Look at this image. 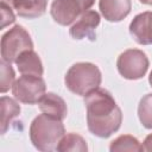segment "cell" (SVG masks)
I'll use <instances>...</instances> for the list:
<instances>
[{"mask_svg":"<svg viewBox=\"0 0 152 152\" xmlns=\"http://www.w3.org/2000/svg\"><path fill=\"white\" fill-rule=\"evenodd\" d=\"M46 91V86L42 76L37 75H21L14 81L12 87L13 96L26 104L38 103Z\"/></svg>","mask_w":152,"mask_h":152,"instance_id":"5b68a950","label":"cell"},{"mask_svg":"<svg viewBox=\"0 0 152 152\" xmlns=\"http://www.w3.org/2000/svg\"><path fill=\"white\" fill-rule=\"evenodd\" d=\"M38 106L43 113L51 115L56 119L63 120L66 118L68 114L66 103L61 96H58L55 93H45L43 97L39 100Z\"/></svg>","mask_w":152,"mask_h":152,"instance_id":"8fae6325","label":"cell"},{"mask_svg":"<svg viewBox=\"0 0 152 152\" xmlns=\"http://www.w3.org/2000/svg\"><path fill=\"white\" fill-rule=\"evenodd\" d=\"M141 147H142V151H147V152H152V134H148L144 142L141 144Z\"/></svg>","mask_w":152,"mask_h":152,"instance_id":"ffe728a7","label":"cell"},{"mask_svg":"<svg viewBox=\"0 0 152 152\" xmlns=\"http://www.w3.org/2000/svg\"><path fill=\"white\" fill-rule=\"evenodd\" d=\"M1 107V118H0V131L1 134H5L10 127V124L20 114V106L11 97L2 96L0 99Z\"/></svg>","mask_w":152,"mask_h":152,"instance_id":"5bb4252c","label":"cell"},{"mask_svg":"<svg viewBox=\"0 0 152 152\" xmlns=\"http://www.w3.org/2000/svg\"><path fill=\"white\" fill-rule=\"evenodd\" d=\"M2 2H6V4H8V5H11L12 6V2H13V0H1Z\"/></svg>","mask_w":152,"mask_h":152,"instance_id":"7402d4cb","label":"cell"},{"mask_svg":"<svg viewBox=\"0 0 152 152\" xmlns=\"http://www.w3.org/2000/svg\"><path fill=\"white\" fill-rule=\"evenodd\" d=\"M17 68L21 75H37L42 76L44 72L42 61L33 50L24 51L15 61Z\"/></svg>","mask_w":152,"mask_h":152,"instance_id":"7c38bea8","label":"cell"},{"mask_svg":"<svg viewBox=\"0 0 152 152\" xmlns=\"http://www.w3.org/2000/svg\"><path fill=\"white\" fill-rule=\"evenodd\" d=\"M144 5H152V0H139Z\"/></svg>","mask_w":152,"mask_h":152,"instance_id":"44dd1931","label":"cell"},{"mask_svg":"<svg viewBox=\"0 0 152 152\" xmlns=\"http://www.w3.org/2000/svg\"><path fill=\"white\" fill-rule=\"evenodd\" d=\"M65 134L62 120L45 113L36 116L30 126V139L33 146L39 151H52L62 137Z\"/></svg>","mask_w":152,"mask_h":152,"instance_id":"7a4b0ae2","label":"cell"},{"mask_svg":"<svg viewBox=\"0 0 152 152\" xmlns=\"http://www.w3.org/2000/svg\"><path fill=\"white\" fill-rule=\"evenodd\" d=\"M33 49L30 33L20 25L10 28L1 38V57L7 63H15L17 58L27 50Z\"/></svg>","mask_w":152,"mask_h":152,"instance_id":"277c9868","label":"cell"},{"mask_svg":"<svg viewBox=\"0 0 152 152\" xmlns=\"http://www.w3.org/2000/svg\"><path fill=\"white\" fill-rule=\"evenodd\" d=\"M56 150L59 152H68V151L86 152L88 150V146H87V141L80 134L68 133V134H64L62 137Z\"/></svg>","mask_w":152,"mask_h":152,"instance_id":"9a60e30c","label":"cell"},{"mask_svg":"<svg viewBox=\"0 0 152 152\" xmlns=\"http://www.w3.org/2000/svg\"><path fill=\"white\" fill-rule=\"evenodd\" d=\"M100 24V14L95 11L84 12L70 27L69 33L74 39H83L91 37L93 32Z\"/></svg>","mask_w":152,"mask_h":152,"instance_id":"9c48e42d","label":"cell"},{"mask_svg":"<svg viewBox=\"0 0 152 152\" xmlns=\"http://www.w3.org/2000/svg\"><path fill=\"white\" fill-rule=\"evenodd\" d=\"M138 118L145 128L152 129V94L141 97L138 106Z\"/></svg>","mask_w":152,"mask_h":152,"instance_id":"e0dca14e","label":"cell"},{"mask_svg":"<svg viewBox=\"0 0 152 152\" xmlns=\"http://www.w3.org/2000/svg\"><path fill=\"white\" fill-rule=\"evenodd\" d=\"M119 74L127 80H139L148 69V58L141 50L128 49L120 53L116 61Z\"/></svg>","mask_w":152,"mask_h":152,"instance_id":"52a82bcc","label":"cell"},{"mask_svg":"<svg viewBox=\"0 0 152 152\" xmlns=\"http://www.w3.org/2000/svg\"><path fill=\"white\" fill-rule=\"evenodd\" d=\"M109 150L112 152H122V151L135 152V151H142V147L135 137L125 134L114 139L109 145Z\"/></svg>","mask_w":152,"mask_h":152,"instance_id":"2e32d148","label":"cell"},{"mask_svg":"<svg viewBox=\"0 0 152 152\" xmlns=\"http://www.w3.org/2000/svg\"><path fill=\"white\" fill-rule=\"evenodd\" d=\"M99 7L101 14L108 21H121L131 12V0H100Z\"/></svg>","mask_w":152,"mask_h":152,"instance_id":"30bf717a","label":"cell"},{"mask_svg":"<svg viewBox=\"0 0 152 152\" xmlns=\"http://www.w3.org/2000/svg\"><path fill=\"white\" fill-rule=\"evenodd\" d=\"M94 2L95 0H53L50 13L57 24L66 26L75 23Z\"/></svg>","mask_w":152,"mask_h":152,"instance_id":"8992f818","label":"cell"},{"mask_svg":"<svg viewBox=\"0 0 152 152\" xmlns=\"http://www.w3.org/2000/svg\"><path fill=\"white\" fill-rule=\"evenodd\" d=\"M1 80H0V91L6 93L10 90V88L13 87L15 74L13 68L11 66V63H7L5 61H1Z\"/></svg>","mask_w":152,"mask_h":152,"instance_id":"ac0fdd59","label":"cell"},{"mask_svg":"<svg viewBox=\"0 0 152 152\" xmlns=\"http://www.w3.org/2000/svg\"><path fill=\"white\" fill-rule=\"evenodd\" d=\"M87 125L90 133L99 138H108L115 133L122 121V113L112 94L97 88L84 96Z\"/></svg>","mask_w":152,"mask_h":152,"instance_id":"6da1fadb","label":"cell"},{"mask_svg":"<svg viewBox=\"0 0 152 152\" xmlns=\"http://www.w3.org/2000/svg\"><path fill=\"white\" fill-rule=\"evenodd\" d=\"M129 33L140 45L152 44V12L135 15L129 24Z\"/></svg>","mask_w":152,"mask_h":152,"instance_id":"ba28073f","label":"cell"},{"mask_svg":"<svg viewBox=\"0 0 152 152\" xmlns=\"http://www.w3.org/2000/svg\"><path fill=\"white\" fill-rule=\"evenodd\" d=\"M64 82L71 93L86 96L100 87L101 71L93 63L80 62L69 68L64 77Z\"/></svg>","mask_w":152,"mask_h":152,"instance_id":"3957f363","label":"cell"},{"mask_svg":"<svg viewBox=\"0 0 152 152\" xmlns=\"http://www.w3.org/2000/svg\"><path fill=\"white\" fill-rule=\"evenodd\" d=\"M148 82H150V84H151V87H152V71L150 72V76H148Z\"/></svg>","mask_w":152,"mask_h":152,"instance_id":"603a6c76","label":"cell"},{"mask_svg":"<svg viewBox=\"0 0 152 152\" xmlns=\"http://www.w3.org/2000/svg\"><path fill=\"white\" fill-rule=\"evenodd\" d=\"M0 8H1V28H5L7 25L13 24L15 20V15L11 8V5L2 2L0 4Z\"/></svg>","mask_w":152,"mask_h":152,"instance_id":"d6986e66","label":"cell"},{"mask_svg":"<svg viewBox=\"0 0 152 152\" xmlns=\"http://www.w3.org/2000/svg\"><path fill=\"white\" fill-rule=\"evenodd\" d=\"M12 6L19 17L33 19L45 13L48 0H13Z\"/></svg>","mask_w":152,"mask_h":152,"instance_id":"4fadbf2b","label":"cell"}]
</instances>
